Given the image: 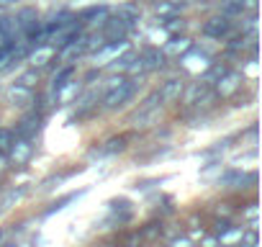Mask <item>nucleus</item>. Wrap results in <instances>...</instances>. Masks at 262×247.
Listing matches in <instances>:
<instances>
[{
	"instance_id": "f257e3e1",
	"label": "nucleus",
	"mask_w": 262,
	"mask_h": 247,
	"mask_svg": "<svg viewBox=\"0 0 262 247\" xmlns=\"http://www.w3.org/2000/svg\"><path fill=\"white\" fill-rule=\"evenodd\" d=\"M142 75L139 77H134V80H126L123 77V83H118L116 88H111L108 90V95H105V100H103V108H108V111H113V108H121V106H126L131 98H134V93L142 88Z\"/></svg>"
},
{
	"instance_id": "f03ea898",
	"label": "nucleus",
	"mask_w": 262,
	"mask_h": 247,
	"mask_svg": "<svg viewBox=\"0 0 262 247\" xmlns=\"http://www.w3.org/2000/svg\"><path fill=\"white\" fill-rule=\"evenodd\" d=\"M229 31H231V18L224 16V13L221 16H213V18H208L203 24V34L211 36V39H224Z\"/></svg>"
},
{
	"instance_id": "7ed1b4c3",
	"label": "nucleus",
	"mask_w": 262,
	"mask_h": 247,
	"mask_svg": "<svg viewBox=\"0 0 262 247\" xmlns=\"http://www.w3.org/2000/svg\"><path fill=\"white\" fill-rule=\"evenodd\" d=\"M8 100H11L13 106H18V108H29V106L36 100V95H34V90H31L29 85L16 83V85L8 88Z\"/></svg>"
},
{
	"instance_id": "20e7f679",
	"label": "nucleus",
	"mask_w": 262,
	"mask_h": 247,
	"mask_svg": "<svg viewBox=\"0 0 262 247\" xmlns=\"http://www.w3.org/2000/svg\"><path fill=\"white\" fill-rule=\"evenodd\" d=\"M31 152H34V145H31V139H26V137L13 139V145H11V150H8V155H11V160H13L16 165H24V162L31 157Z\"/></svg>"
},
{
	"instance_id": "39448f33",
	"label": "nucleus",
	"mask_w": 262,
	"mask_h": 247,
	"mask_svg": "<svg viewBox=\"0 0 262 247\" xmlns=\"http://www.w3.org/2000/svg\"><path fill=\"white\" fill-rule=\"evenodd\" d=\"M39 129H41V116H39L36 111H31L29 116L21 118L16 134H18V137H26V139H34V137L39 134Z\"/></svg>"
},
{
	"instance_id": "423d86ee",
	"label": "nucleus",
	"mask_w": 262,
	"mask_h": 247,
	"mask_svg": "<svg viewBox=\"0 0 262 247\" xmlns=\"http://www.w3.org/2000/svg\"><path fill=\"white\" fill-rule=\"evenodd\" d=\"M126 31H128V26L118 16L103 21V36H105V42H121V39H126Z\"/></svg>"
},
{
	"instance_id": "0eeeda50",
	"label": "nucleus",
	"mask_w": 262,
	"mask_h": 247,
	"mask_svg": "<svg viewBox=\"0 0 262 247\" xmlns=\"http://www.w3.org/2000/svg\"><path fill=\"white\" fill-rule=\"evenodd\" d=\"M57 57V47H52V44H36V49L29 54V62L34 65V67H44V65H49L52 59Z\"/></svg>"
},
{
	"instance_id": "6e6552de",
	"label": "nucleus",
	"mask_w": 262,
	"mask_h": 247,
	"mask_svg": "<svg viewBox=\"0 0 262 247\" xmlns=\"http://www.w3.org/2000/svg\"><path fill=\"white\" fill-rule=\"evenodd\" d=\"M183 88H185V83H183L180 77L167 80V83L162 85V90H160V100H162V103H175V100H180Z\"/></svg>"
},
{
	"instance_id": "1a4fd4ad",
	"label": "nucleus",
	"mask_w": 262,
	"mask_h": 247,
	"mask_svg": "<svg viewBox=\"0 0 262 247\" xmlns=\"http://www.w3.org/2000/svg\"><path fill=\"white\" fill-rule=\"evenodd\" d=\"M193 47V42L188 39V36H172L167 44H165V57H178V54H185L188 49Z\"/></svg>"
},
{
	"instance_id": "9d476101",
	"label": "nucleus",
	"mask_w": 262,
	"mask_h": 247,
	"mask_svg": "<svg viewBox=\"0 0 262 247\" xmlns=\"http://www.w3.org/2000/svg\"><path fill=\"white\" fill-rule=\"evenodd\" d=\"M126 147V137H113V139H108L105 145H100L98 150H93L90 152V157H105V155H116V152H121Z\"/></svg>"
},
{
	"instance_id": "9b49d317",
	"label": "nucleus",
	"mask_w": 262,
	"mask_h": 247,
	"mask_svg": "<svg viewBox=\"0 0 262 247\" xmlns=\"http://www.w3.org/2000/svg\"><path fill=\"white\" fill-rule=\"evenodd\" d=\"M142 65H144V70H160V67H165V52H160V49H144L142 52Z\"/></svg>"
},
{
	"instance_id": "f8f14e48",
	"label": "nucleus",
	"mask_w": 262,
	"mask_h": 247,
	"mask_svg": "<svg viewBox=\"0 0 262 247\" xmlns=\"http://www.w3.org/2000/svg\"><path fill=\"white\" fill-rule=\"evenodd\" d=\"M206 93H208V83H203V80L193 83L188 90L183 88V95H185V103H188V106H193V103H195L201 95H206Z\"/></svg>"
},
{
	"instance_id": "ddd939ff",
	"label": "nucleus",
	"mask_w": 262,
	"mask_h": 247,
	"mask_svg": "<svg viewBox=\"0 0 262 247\" xmlns=\"http://www.w3.org/2000/svg\"><path fill=\"white\" fill-rule=\"evenodd\" d=\"M116 16H118V18H121V21H123L126 26H134V24L139 21V8H137V6H128V3H126V6H118Z\"/></svg>"
},
{
	"instance_id": "4468645a",
	"label": "nucleus",
	"mask_w": 262,
	"mask_h": 247,
	"mask_svg": "<svg viewBox=\"0 0 262 247\" xmlns=\"http://www.w3.org/2000/svg\"><path fill=\"white\" fill-rule=\"evenodd\" d=\"M239 80H242L239 75H229V72H226V75L219 80V83H221V85H219V95H231V93L239 88Z\"/></svg>"
},
{
	"instance_id": "2eb2a0df",
	"label": "nucleus",
	"mask_w": 262,
	"mask_h": 247,
	"mask_svg": "<svg viewBox=\"0 0 262 247\" xmlns=\"http://www.w3.org/2000/svg\"><path fill=\"white\" fill-rule=\"evenodd\" d=\"M221 13L234 18V16H244V6H242V0H224L221 3Z\"/></svg>"
},
{
	"instance_id": "dca6fc26",
	"label": "nucleus",
	"mask_w": 262,
	"mask_h": 247,
	"mask_svg": "<svg viewBox=\"0 0 262 247\" xmlns=\"http://www.w3.org/2000/svg\"><path fill=\"white\" fill-rule=\"evenodd\" d=\"M226 72H229V67H226V65H213V67L201 77V80H203V83H213V80H221Z\"/></svg>"
},
{
	"instance_id": "f3484780",
	"label": "nucleus",
	"mask_w": 262,
	"mask_h": 247,
	"mask_svg": "<svg viewBox=\"0 0 262 247\" xmlns=\"http://www.w3.org/2000/svg\"><path fill=\"white\" fill-rule=\"evenodd\" d=\"M105 16H108V8L105 6H93V8H88V11L80 13L82 21H88V18H105Z\"/></svg>"
},
{
	"instance_id": "a211bd4d",
	"label": "nucleus",
	"mask_w": 262,
	"mask_h": 247,
	"mask_svg": "<svg viewBox=\"0 0 262 247\" xmlns=\"http://www.w3.org/2000/svg\"><path fill=\"white\" fill-rule=\"evenodd\" d=\"M244 219L249 221V229H257L259 227V206L257 203H249V209L244 211Z\"/></svg>"
},
{
	"instance_id": "6ab92c4d",
	"label": "nucleus",
	"mask_w": 262,
	"mask_h": 247,
	"mask_svg": "<svg viewBox=\"0 0 262 247\" xmlns=\"http://www.w3.org/2000/svg\"><path fill=\"white\" fill-rule=\"evenodd\" d=\"M157 16H178V8L170 3V0H160V3L155 6Z\"/></svg>"
},
{
	"instance_id": "aec40b11",
	"label": "nucleus",
	"mask_w": 262,
	"mask_h": 247,
	"mask_svg": "<svg viewBox=\"0 0 262 247\" xmlns=\"http://www.w3.org/2000/svg\"><path fill=\"white\" fill-rule=\"evenodd\" d=\"M13 139H16V134H13V132H8V129H0V152L6 155V152L11 150Z\"/></svg>"
},
{
	"instance_id": "412c9836",
	"label": "nucleus",
	"mask_w": 262,
	"mask_h": 247,
	"mask_svg": "<svg viewBox=\"0 0 262 247\" xmlns=\"http://www.w3.org/2000/svg\"><path fill=\"white\" fill-rule=\"evenodd\" d=\"M98 95L95 93H85L82 98H77V113H82V111H88L90 106H93V100H95Z\"/></svg>"
},
{
	"instance_id": "4be33fe9",
	"label": "nucleus",
	"mask_w": 262,
	"mask_h": 247,
	"mask_svg": "<svg viewBox=\"0 0 262 247\" xmlns=\"http://www.w3.org/2000/svg\"><path fill=\"white\" fill-rule=\"evenodd\" d=\"M18 196H21V191H11V193H8V196L3 198V201H0V214H3L6 209H11V203H13V201H16Z\"/></svg>"
},
{
	"instance_id": "5701e85b",
	"label": "nucleus",
	"mask_w": 262,
	"mask_h": 247,
	"mask_svg": "<svg viewBox=\"0 0 262 247\" xmlns=\"http://www.w3.org/2000/svg\"><path fill=\"white\" fill-rule=\"evenodd\" d=\"M77 196H80V193H70V196H64V198H62V201H57V203H54V206H52V209H49L47 214H52V211H59V209H64V206H67L70 201H75Z\"/></svg>"
},
{
	"instance_id": "b1692460",
	"label": "nucleus",
	"mask_w": 262,
	"mask_h": 247,
	"mask_svg": "<svg viewBox=\"0 0 262 247\" xmlns=\"http://www.w3.org/2000/svg\"><path fill=\"white\" fill-rule=\"evenodd\" d=\"M36 77H39V75H36V70H34V72H26V75L21 77V85H29V88H31V85L36 83Z\"/></svg>"
},
{
	"instance_id": "393cba45",
	"label": "nucleus",
	"mask_w": 262,
	"mask_h": 247,
	"mask_svg": "<svg viewBox=\"0 0 262 247\" xmlns=\"http://www.w3.org/2000/svg\"><path fill=\"white\" fill-rule=\"evenodd\" d=\"M172 247H190V239H185V237H183V239H175Z\"/></svg>"
},
{
	"instance_id": "a878e982",
	"label": "nucleus",
	"mask_w": 262,
	"mask_h": 247,
	"mask_svg": "<svg viewBox=\"0 0 262 247\" xmlns=\"http://www.w3.org/2000/svg\"><path fill=\"white\" fill-rule=\"evenodd\" d=\"M172 6H183V3H188V0H170Z\"/></svg>"
},
{
	"instance_id": "bb28decb",
	"label": "nucleus",
	"mask_w": 262,
	"mask_h": 247,
	"mask_svg": "<svg viewBox=\"0 0 262 247\" xmlns=\"http://www.w3.org/2000/svg\"><path fill=\"white\" fill-rule=\"evenodd\" d=\"M3 165H6V157H3V152H0V170H3Z\"/></svg>"
},
{
	"instance_id": "cd10ccee",
	"label": "nucleus",
	"mask_w": 262,
	"mask_h": 247,
	"mask_svg": "<svg viewBox=\"0 0 262 247\" xmlns=\"http://www.w3.org/2000/svg\"><path fill=\"white\" fill-rule=\"evenodd\" d=\"M0 239H3V229H0Z\"/></svg>"
}]
</instances>
